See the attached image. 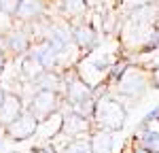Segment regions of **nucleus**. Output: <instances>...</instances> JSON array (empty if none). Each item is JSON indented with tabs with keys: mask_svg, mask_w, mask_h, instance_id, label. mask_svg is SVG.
<instances>
[{
	"mask_svg": "<svg viewBox=\"0 0 159 153\" xmlns=\"http://www.w3.org/2000/svg\"><path fill=\"white\" fill-rule=\"evenodd\" d=\"M125 104L112 94H102L96 98V109L91 115V126L96 130H108V132H121L125 123Z\"/></svg>",
	"mask_w": 159,
	"mask_h": 153,
	"instance_id": "nucleus-1",
	"label": "nucleus"
},
{
	"mask_svg": "<svg viewBox=\"0 0 159 153\" xmlns=\"http://www.w3.org/2000/svg\"><path fill=\"white\" fill-rule=\"evenodd\" d=\"M151 89V70L142 64H129L115 83L108 85V94L121 98H138Z\"/></svg>",
	"mask_w": 159,
	"mask_h": 153,
	"instance_id": "nucleus-2",
	"label": "nucleus"
},
{
	"mask_svg": "<svg viewBox=\"0 0 159 153\" xmlns=\"http://www.w3.org/2000/svg\"><path fill=\"white\" fill-rule=\"evenodd\" d=\"M64 94L57 89H38L36 94L25 102V109L36 117L38 121L51 117L53 113H60L64 109Z\"/></svg>",
	"mask_w": 159,
	"mask_h": 153,
	"instance_id": "nucleus-3",
	"label": "nucleus"
},
{
	"mask_svg": "<svg viewBox=\"0 0 159 153\" xmlns=\"http://www.w3.org/2000/svg\"><path fill=\"white\" fill-rule=\"evenodd\" d=\"M61 115H64V119H61V132L55 138L70 140V138H81V136H89V134H91V130H93L91 119L76 115L74 111H70L66 104H64V109H61Z\"/></svg>",
	"mask_w": 159,
	"mask_h": 153,
	"instance_id": "nucleus-4",
	"label": "nucleus"
},
{
	"mask_svg": "<svg viewBox=\"0 0 159 153\" xmlns=\"http://www.w3.org/2000/svg\"><path fill=\"white\" fill-rule=\"evenodd\" d=\"M64 79V85H61V94H64V102L66 104H76V102L85 100L89 96H93V87H89L81 76L76 75L74 68H68Z\"/></svg>",
	"mask_w": 159,
	"mask_h": 153,
	"instance_id": "nucleus-5",
	"label": "nucleus"
},
{
	"mask_svg": "<svg viewBox=\"0 0 159 153\" xmlns=\"http://www.w3.org/2000/svg\"><path fill=\"white\" fill-rule=\"evenodd\" d=\"M36 130H38V119L25 109L13 123H9V126L4 128V134L13 142H24V140L34 138L36 136Z\"/></svg>",
	"mask_w": 159,
	"mask_h": 153,
	"instance_id": "nucleus-6",
	"label": "nucleus"
},
{
	"mask_svg": "<svg viewBox=\"0 0 159 153\" xmlns=\"http://www.w3.org/2000/svg\"><path fill=\"white\" fill-rule=\"evenodd\" d=\"M121 132H108V130H91L89 134V145H91V153H121Z\"/></svg>",
	"mask_w": 159,
	"mask_h": 153,
	"instance_id": "nucleus-7",
	"label": "nucleus"
},
{
	"mask_svg": "<svg viewBox=\"0 0 159 153\" xmlns=\"http://www.w3.org/2000/svg\"><path fill=\"white\" fill-rule=\"evenodd\" d=\"M32 47V38L28 34L25 26L15 24L7 32V55L9 58H24Z\"/></svg>",
	"mask_w": 159,
	"mask_h": 153,
	"instance_id": "nucleus-8",
	"label": "nucleus"
},
{
	"mask_svg": "<svg viewBox=\"0 0 159 153\" xmlns=\"http://www.w3.org/2000/svg\"><path fill=\"white\" fill-rule=\"evenodd\" d=\"M25 111V102L21 98V94H17V91H7L4 94V98L0 102V128L4 130V128L13 123L19 115Z\"/></svg>",
	"mask_w": 159,
	"mask_h": 153,
	"instance_id": "nucleus-9",
	"label": "nucleus"
},
{
	"mask_svg": "<svg viewBox=\"0 0 159 153\" xmlns=\"http://www.w3.org/2000/svg\"><path fill=\"white\" fill-rule=\"evenodd\" d=\"M98 38H100V32L96 26L87 24V21H79V24L72 26V40L76 45V49L81 51V55L93 49L98 45Z\"/></svg>",
	"mask_w": 159,
	"mask_h": 153,
	"instance_id": "nucleus-10",
	"label": "nucleus"
},
{
	"mask_svg": "<svg viewBox=\"0 0 159 153\" xmlns=\"http://www.w3.org/2000/svg\"><path fill=\"white\" fill-rule=\"evenodd\" d=\"M45 0H19V7L15 13V24L19 26H30L36 24L38 19L45 15Z\"/></svg>",
	"mask_w": 159,
	"mask_h": 153,
	"instance_id": "nucleus-11",
	"label": "nucleus"
},
{
	"mask_svg": "<svg viewBox=\"0 0 159 153\" xmlns=\"http://www.w3.org/2000/svg\"><path fill=\"white\" fill-rule=\"evenodd\" d=\"M19 70H21V76H24L25 83H36L40 76L47 72L45 64L40 62L38 58H34L32 53H25L21 58V64H19Z\"/></svg>",
	"mask_w": 159,
	"mask_h": 153,
	"instance_id": "nucleus-12",
	"label": "nucleus"
},
{
	"mask_svg": "<svg viewBox=\"0 0 159 153\" xmlns=\"http://www.w3.org/2000/svg\"><path fill=\"white\" fill-rule=\"evenodd\" d=\"M134 140L138 145H142L144 149H148V151H159V119L155 121V126H151V123L140 126Z\"/></svg>",
	"mask_w": 159,
	"mask_h": 153,
	"instance_id": "nucleus-13",
	"label": "nucleus"
},
{
	"mask_svg": "<svg viewBox=\"0 0 159 153\" xmlns=\"http://www.w3.org/2000/svg\"><path fill=\"white\" fill-rule=\"evenodd\" d=\"M60 7L64 11V17L70 19V21H76L81 17H85V11H87L85 0H60Z\"/></svg>",
	"mask_w": 159,
	"mask_h": 153,
	"instance_id": "nucleus-14",
	"label": "nucleus"
},
{
	"mask_svg": "<svg viewBox=\"0 0 159 153\" xmlns=\"http://www.w3.org/2000/svg\"><path fill=\"white\" fill-rule=\"evenodd\" d=\"M57 153H91V145H89V136H81V138H70L64 145H55Z\"/></svg>",
	"mask_w": 159,
	"mask_h": 153,
	"instance_id": "nucleus-15",
	"label": "nucleus"
},
{
	"mask_svg": "<svg viewBox=\"0 0 159 153\" xmlns=\"http://www.w3.org/2000/svg\"><path fill=\"white\" fill-rule=\"evenodd\" d=\"M157 0H117V4H119V9L123 13H129L134 11V9H140V7H147V4H155Z\"/></svg>",
	"mask_w": 159,
	"mask_h": 153,
	"instance_id": "nucleus-16",
	"label": "nucleus"
},
{
	"mask_svg": "<svg viewBox=\"0 0 159 153\" xmlns=\"http://www.w3.org/2000/svg\"><path fill=\"white\" fill-rule=\"evenodd\" d=\"M13 26H15V17L9 15V13H4V11H0V32L7 34Z\"/></svg>",
	"mask_w": 159,
	"mask_h": 153,
	"instance_id": "nucleus-17",
	"label": "nucleus"
},
{
	"mask_svg": "<svg viewBox=\"0 0 159 153\" xmlns=\"http://www.w3.org/2000/svg\"><path fill=\"white\" fill-rule=\"evenodd\" d=\"M17 7H19V0H0V11L9 13L15 17V13H17Z\"/></svg>",
	"mask_w": 159,
	"mask_h": 153,
	"instance_id": "nucleus-18",
	"label": "nucleus"
},
{
	"mask_svg": "<svg viewBox=\"0 0 159 153\" xmlns=\"http://www.w3.org/2000/svg\"><path fill=\"white\" fill-rule=\"evenodd\" d=\"M32 153H57V149H55L53 142H40L38 147L32 149Z\"/></svg>",
	"mask_w": 159,
	"mask_h": 153,
	"instance_id": "nucleus-19",
	"label": "nucleus"
},
{
	"mask_svg": "<svg viewBox=\"0 0 159 153\" xmlns=\"http://www.w3.org/2000/svg\"><path fill=\"white\" fill-rule=\"evenodd\" d=\"M148 70H151V87L159 89V64L153 66V68H148Z\"/></svg>",
	"mask_w": 159,
	"mask_h": 153,
	"instance_id": "nucleus-20",
	"label": "nucleus"
},
{
	"mask_svg": "<svg viewBox=\"0 0 159 153\" xmlns=\"http://www.w3.org/2000/svg\"><path fill=\"white\" fill-rule=\"evenodd\" d=\"M129 153H151L148 151V149H144V147H142V145H138V142H132V149H129Z\"/></svg>",
	"mask_w": 159,
	"mask_h": 153,
	"instance_id": "nucleus-21",
	"label": "nucleus"
},
{
	"mask_svg": "<svg viewBox=\"0 0 159 153\" xmlns=\"http://www.w3.org/2000/svg\"><path fill=\"white\" fill-rule=\"evenodd\" d=\"M7 60H9V55H7L4 51H0V76H2L4 68H7Z\"/></svg>",
	"mask_w": 159,
	"mask_h": 153,
	"instance_id": "nucleus-22",
	"label": "nucleus"
},
{
	"mask_svg": "<svg viewBox=\"0 0 159 153\" xmlns=\"http://www.w3.org/2000/svg\"><path fill=\"white\" fill-rule=\"evenodd\" d=\"M0 51L7 53V34H2V32H0Z\"/></svg>",
	"mask_w": 159,
	"mask_h": 153,
	"instance_id": "nucleus-23",
	"label": "nucleus"
},
{
	"mask_svg": "<svg viewBox=\"0 0 159 153\" xmlns=\"http://www.w3.org/2000/svg\"><path fill=\"white\" fill-rule=\"evenodd\" d=\"M4 94H7V89H4L2 85H0V102H2V98H4Z\"/></svg>",
	"mask_w": 159,
	"mask_h": 153,
	"instance_id": "nucleus-24",
	"label": "nucleus"
},
{
	"mask_svg": "<svg viewBox=\"0 0 159 153\" xmlns=\"http://www.w3.org/2000/svg\"><path fill=\"white\" fill-rule=\"evenodd\" d=\"M155 4H157V9H159V0H157V2H155Z\"/></svg>",
	"mask_w": 159,
	"mask_h": 153,
	"instance_id": "nucleus-25",
	"label": "nucleus"
},
{
	"mask_svg": "<svg viewBox=\"0 0 159 153\" xmlns=\"http://www.w3.org/2000/svg\"><path fill=\"white\" fill-rule=\"evenodd\" d=\"M151 153H159V151H151Z\"/></svg>",
	"mask_w": 159,
	"mask_h": 153,
	"instance_id": "nucleus-26",
	"label": "nucleus"
}]
</instances>
